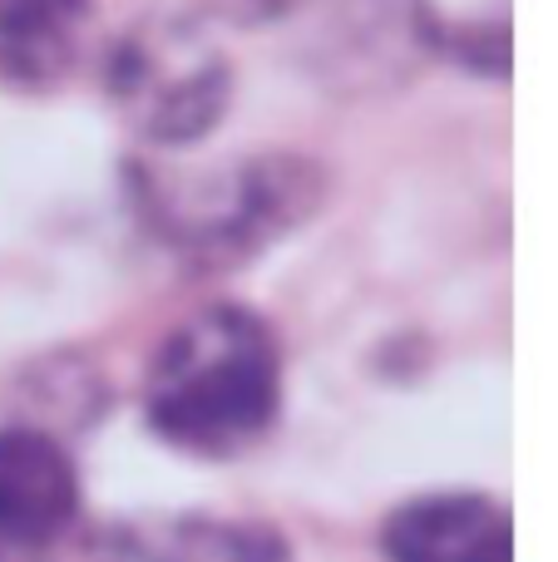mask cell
Wrapping results in <instances>:
<instances>
[{"instance_id":"1","label":"cell","mask_w":558,"mask_h":562,"mask_svg":"<svg viewBox=\"0 0 558 562\" xmlns=\"http://www.w3.org/2000/svg\"><path fill=\"white\" fill-rule=\"evenodd\" d=\"M282 419V340L237 301L183 316L144 370V425L193 459H237Z\"/></svg>"},{"instance_id":"2","label":"cell","mask_w":558,"mask_h":562,"mask_svg":"<svg viewBox=\"0 0 558 562\" xmlns=\"http://www.w3.org/2000/svg\"><path fill=\"white\" fill-rule=\"evenodd\" d=\"M144 227L188 272H237L326 203V168L292 148H263L198 173L129 168Z\"/></svg>"},{"instance_id":"3","label":"cell","mask_w":558,"mask_h":562,"mask_svg":"<svg viewBox=\"0 0 558 562\" xmlns=\"http://www.w3.org/2000/svg\"><path fill=\"white\" fill-rule=\"evenodd\" d=\"M104 94L148 148H193L227 119L233 59L188 15H148L104 49Z\"/></svg>"},{"instance_id":"4","label":"cell","mask_w":558,"mask_h":562,"mask_svg":"<svg viewBox=\"0 0 558 562\" xmlns=\"http://www.w3.org/2000/svg\"><path fill=\"white\" fill-rule=\"evenodd\" d=\"M85 518V484L49 429L0 425V562L45 558Z\"/></svg>"},{"instance_id":"5","label":"cell","mask_w":558,"mask_h":562,"mask_svg":"<svg viewBox=\"0 0 558 562\" xmlns=\"http://www.w3.org/2000/svg\"><path fill=\"white\" fill-rule=\"evenodd\" d=\"M386 562H514L510 508L490 494L440 488L391 508L381 524Z\"/></svg>"},{"instance_id":"6","label":"cell","mask_w":558,"mask_h":562,"mask_svg":"<svg viewBox=\"0 0 558 562\" xmlns=\"http://www.w3.org/2000/svg\"><path fill=\"white\" fill-rule=\"evenodd\" d=\"M292 548L257 518L164 514L129 518L94 538V562H287Z\"/></svg>"},{"instance_id":"7","label":"cell","mask_w":558,"mask_h":562,"mask_svg":"<svg viewBox=\"0 0 558 562\" xmlns=\"http://www.w3.org/2000/svg\"><path fill=\"white\" fill-rule=\"evenodd\" d=\"M94 49V0H0V85L49 94Z\"/></svg>"},{"instance_id":"8","label":"cell","mask_w":558,"mask_h":562,"mask_svg":"<svg viewBox=\"0 0 558 562\" xmlns=\"http://www.w3.org/2000/svg\"><path fill=\"white\" fill-rule=\"evenodd\" d=\"M302 0H198L208 20H223V25H237V30H257V25H277L287 20Z\"/></svg>"}]
</instances>
